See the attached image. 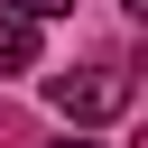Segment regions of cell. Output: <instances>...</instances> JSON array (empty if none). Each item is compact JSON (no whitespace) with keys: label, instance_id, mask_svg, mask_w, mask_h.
Returning a JSON list of instances; mask_svg holds the SVG:
<instances>
[{"label":"cell","instance_id":"1","mask_svg":"<svg viewBox=\"0 0 148 148\" xmlns=\"http://www.w3.org/2000/svg\"><path fill=\"white\" fill-rule=\"evenodd\" d=\"M46 102L74 120V130H92V120H120L130 102H139V83H130V65H65V74H46Z\"/></svg>","mask_w":148,"mask_h":148},{"label":"cell","instance_id":"2","mask_svg":"<svg viewBox=\"0 0 148 148\" xmlns=\"http://www.w3.org/2000/svg\"><path fill=\"white\" fill-rule=\"evenodd\" d=\"M28 65H37V28L0 9V74H28Z\"/></svg>","mask_w":148,"mask_h":148},{"label":"cell","instance_id":"3","mask_svg":"<svg viewBox=\"0 0 148 148\" xmlns=\"http://www.w3.org/2000/svg\"><path fill=\"white\" fill-rule=\"evenodd\" d=\"M0 9H9V18H28V28H46V18H65L74 0H0Z\"/></svg>","mask_w":148,"mask_h":148},{"label":"cell","instance_id":"4","mask_svg":"<svg viewBox=\"0 0 148 148\" xmlns=\"http://www.w3.org/2000/svg\"><path fill=\"white\" fill-rule=\"evenodd\" d=\"M56 148H102V139H83V130H74V139H56Z\"/></svg>","mask_w":148,"mask_h":148}]
</instances>
